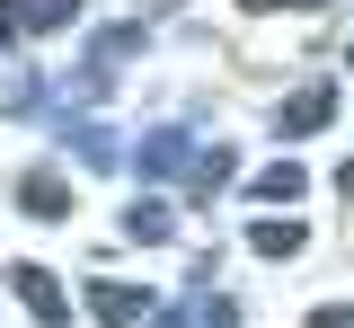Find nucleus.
<instances>
[{"mask_svg":"<svg viewBox=\"0 0 354 328\" xmlns=\"http://www.w3.org/2000/svg\"><path fill=\"white\" fill-rule=\"evenodd\" d=\"M124 231H133V239H169V204H151V195H142V204L124 213Z\"/></svg>","mask_w":354,"mask_h":328,"instance_id":"6","label":"nucleus"},{"mask_svg":"<svg viewBox=\"0 0 354 328\" xmlns=\"http://www.w3.org/2000/svg\"><path fill=\"white\" fill-rule=\"evenodd\" d=\"M177 160H186V134H151L142 142V169H177Z\"/></svg>","mask_w":354,"mask_h":328,"instance_id":"7","label":"nucleus"},{"mask_svg":"<svg viewBox=\"0 0 354 328\" xmlns=\"http://www.w3.org/2000/svg\"><path fill=\"white\" fill-rule=\"evenodd\" d=\"M310 328H354V302H328V311H310Z\"/></svg>","mask_w":354,"mask_h":328,"instance_id":"9","label":"nucleus"},{"mask_svg":"<svg viewBox=\"0 0 354 328\" xmlns=\"http://www.w3.org/2000/svg\"><path fill=\"white\" fill-rule=\"evenodd\" d=\"M301 222H292V213H283V222H257V257H301Z\"/></svg>","mask_w":354,"mask_h":328,"instance_id":"5","label":"nucleus"},{"mask_svg":"<svg viewBox=\"0 0 354 328\" xmlns=\"http://www.w3.org/2000/svg\"><path fill=\"white\" fill-rule=\"evenodd\" d=\"M337 187H346V195H354V160H346V169H337Z\"/></svg>","mask_w":354,"mask_h":328,"instance_id":"11","label":"nucleus"},{"mask_svg":"<svg viewBox=\"0 0 354 328\" xmlns=\"http://www.w3.org/2000/svg\"><path fill=\"white\" fill-rule=\"evenodd\" d=\"M257 9H274V0H257ZM283 9H310V0H283Z\"/></svg>","mask_w":354,"mask_h":328,"instance_id":"12","label":"nucleus"},{"mask_svg":"<svg viewBox=\"0 0 354 328\" xmlns=\"http://www.w3.org/2000/svg\"><path fill=\"white\" fill-rule=\"evenodd\" d=\"M9 284H18V302H27L44 328H71V293L44 275V266H9Z\"/></svg>","mask_w":354,"mask_h":328,"instance_id":"2","label":"nucleus"},{"mask_svg":"<svg viewBox=\"0 0 354 328\" xmlns=\"http://www.w3.org/2000/svg\"><path fill=\"white\" fill-rule=\"evenodd\" d=\"M328 116H337V89H328V80H310V89H292L283 107H274V134H283V142H301V134H319Z\"/></svg>","mask_w":354,"mask_h":328,"instance_id":"1","label":"nucleus"},{"mask_svg":"<svg viewBox=\"0 0 354 328\" xmlns=\"http://www.w3.org/2000/svg\"><path fill=\"white\" fill-rule=\"evenodd\" d=\"M248 195H257V204H301V195H310V178L292 169V160H266L257 178H248Z\"/></svg>","mask_w":354,"mask_h":328,"instance_id":"4","label":"nucleus"},{"mask_svg":"<svg viewBox=\"0 0 354 328\" xmlns=\"http://www.w3.org/2000/svg\"><path fill=\"white\" fill-rule=\"evenodd\" d=\"M80 0H36V27H53V18H71Z\"/></svg>","mask_w":354,"mask_h":328,"instance_id":"10","label":"nucleus"},{"mask_svg":"<svg viewBox=\"0 0 354 328\" xmlns=\"http://www.w3.org/2000/svg\"><path fill=\"white\" fill-rule=\"evenodd\" d=\"M88 311L106 328H142L151 320V293H133V284H88Z\"/></svg>","mask_w":354,"mask_h":328,"instance_id":"3","label":"nucleus"},{"mask_svg":"<svg viewBox=\"0 0 354 328\" xmlns=\"http://www.w3.org/2000/svg\"><path fill=\"white\" fill-rule=\"evenodd\" d=\"M27 213H62V187L53 178H27Z\"/></svg>","mask_w":354,"mask_h":328,"instance_id":"8","label":"nucleus"}]
</instances>
